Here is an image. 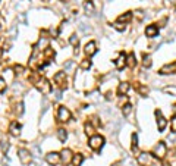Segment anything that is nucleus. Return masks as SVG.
<instances>
[{"mask_svg": "<svg viewBox=\"0 0 176 166\" xmlns=\"http://www.w3.org/2000/svg\"><path fill=\"white\" fill-rule=\"evenodd\" d=\"M125 65H126V56L125 54H119V57L116 60V68L118 69H122Z\"/></svg>", "mask_w": 176, "mask_h": 166, "instance_id": "nucleus-14", "label": "nucleus"}, {"mask_svg": "<svg viewBox=\"0 0 176 166\" xmlns=\"http://www.w3.org/2000/svg\"><path fill=\"white\" fill-rule=\"evenodd\" d=\"M122 112H123V115H125V116H128V115L132 112V106L129 104V103H128V104H125V106L122 107Z\"/></svg>", "mask_w": 176, "mask_h": 166, "instance_id": "nucleus-21", "label": "nucleus"}, {"mask_svg": "<svg viewBox=\"0 0 176 166\" xmlns=\"http://www.w3.org/2000/svg\"><path fill=\"white\" fill-rule=\"evenodd\" d=\"M88 144H89V147H91L92 150H100V149L103 147V144H104V138H103L101 135H92V137L89 138Z\"/></svg>", "mask_w": 176, "mask_h": 166, "instance_id": "nucleus-1", "label": "nucleus"}, {"mask_svg": "<svg viewBox=\"0 0 176 166\" xmlns=\"http://www.w3.org/2000/svg\"><path fill=\"white\" fill-rule=\"evenodd\" d=\"M84 51H85V54H87V56H92V54H95V51H97V49H95V43H94V41L87 43V44H85Z\"/></svg>", "mask_w": 176, "mask_h": 166, "instance_id": "nucleus-9", "label": "nucleus"}, {"mask_svg": "<svg viewBox=\"0 0 176 166\" xmlns=\"http://www.w3.org/2000/svg\"><path fill=\"white\" fill-rule=\"evenodd\" d=\"M44 1H47V0H44Z\"/></svg>", "mask_w": 176, "mask_h": 166, "instance_id": "nucleus-44", "label": "nucleus"}, {"mask_svg": "<svg viewBox=\"0 0 176 166\" xmlns=\"http://www.w3.org/2000/svg\"><path fill=\"white\" fill-rule=\"evenodd\" d=\"M38 47H41V50L48 49V40H47V38H41V40L38 41V46H37L35 49H38Z\"/></svg>", "mask_w": 176, "mask_h": 166, "instance_id": "nucleus-18", "label": "nucleus"}, {"mask_svg": "<svg viewBox=\"0 0 176 166\" xmlns=\"http://www.w3.org/2000/svg\"><path fill=\"white\" fill-rule=\"evenodd\" d=\"M69 41H71L72 46H78V44H79V40H78V37H76V36H72Z\"/></svg>", "mask_w": 176, "mask_h": 166, "instance_id": "nucleus-31", "label": "nucleus"}, {"mask_svg": "<svg viewBox=\"0 0 176 166\" xmlns=\"http://www.w3.org/2000/svg\"><path fill=\"white\" fill-rule=\"evenodd\" d=\"M135 13H136V16H138V18H139V19H141V18H142V10H136V12H135Z\"/></svg>", "mask_w": 176, "mask_h": 166, "instance_id": "nucleus-39", "label": "nucleus"}, {"mask_svg": "<svg viewBox=\"0 0 176 166\" xmlns=\"http://www.w3.org/2000/svg\"><path fill=\"white\" fill-rule=\"evenodd\" d=\"M72 66H74V62H68V63L65 65V71H69Z\"/></svg>", "mask_w": 176, "mask_h": 166, "instance_id": "nucleus-36", "label": "nucleus"}, {"mask_svg": "<svg viewBox=\"0 0 176 166\" xmlns=\"http://www.w3.org/2000/svg\"><path fill=\"white\" fill-rule=\"evenodd\" d=\"M126 63H128L129 66H133V65H135V56H133V54H129V56L126 57Z\"/></svg>", "mask_w": 176, "mask_h": 166, "instance_id": "nucleus-25", "label": "nucleus"}, {"mask_svg": "<svg viewBox=\"0 0 176 166\" xmlns=\"http://www.w3.org/2000/svg\"><path fill=\"white\" fill-rule=\"evenodd\" d=\"M112 166H119V165H116V163H115V165H112Z\"/></svg>", "mask_w": 176, "mask_h": 166, "instance_id": "nucleus-43", "label": "nucleus"}, {"mask_svg": "<svg viewBox=\"0 0 176 166\" xmlns=\"http://www.w3.org/2000/svg\"><path fill=\"white\" fill-rule=\"evenodd\" d=\"M84 9H85V12L87 13H94V3L92 1H89V0H87L85 3H84Z\"/></svg>", "mask_w": 176, "mask_h": 166, "instance_id": "nucleus-15", "label": "nucleus"}, {"mask_svg": "<svg viewBox=\"0 0 176 166\" xmlns=\"http://www.w3.org/2000/svg\"><path fill=\"white\" fill-rule=\"evenodd\" d=\"M9 150V143L7 141H1V152L4 153V152H7Z\"/></svg>", "mask_w": 176, "mask_h": 166, "instance_id": "nucleus-33", "label": "nucleus"}, {"mask_svg": "<svg viewBox=\"0 0 176 166\" xmlns=\"http://www.w3.org/2000/svg\"><path fill=\"white\" fill-rule=\"evenodd\" d=\"M10 134L13 137H18L21 134V125L18 122H12V125H10Z\"/></svg>", "mask_w": 176, "mask_h": 166, "instance_id": "nucleus-13", "label": "nucleus"}, {"mask_svg": "<svg viewBox=\"0 0 176 166\" xmlns=\"http://www.w3.org/2000/svg\"><path fill=\"white\" fill-rule=\"evenodd\" d=\"M113 27H115L118 31H123V30H125V25H123L122 22H119V21H118V22H115V24H113Z\"/></svg>", "mask_w": 176, "mask_h": 166, "instance_id": "nucleus-26", "label": "nucleus"}, {"mask_svg": "<svg viewBox=\"0 0 176 166\" xmlns=\"http://www.w3.org/2000/svg\"><path fill=\"white\" fill-rule=\"evenodd\" d=\"M89 66H91V62H89V60H84V62H82V63H81V68H82V69H89Z\"/></svg>", "mask_w": 176, "mask_h": 166, "instance_id": "nucleus-32", "label": "nucleus"}, {"mask_svg": "<svg viewBox=\"0 0 176 166\" xmlns=\"http://www.w3.org/2000/svg\"><path fill=\"white\" fill-rule=\"evenodd\" d=\"M57 137H59V140H60V141H65V140H66V137H68V134H66V131H65V129H62V128H60V129L57 131Z\"/></svg>", "mask_w": 176, "mask_h": 166, "instance_id": "nucleus-19", "label": "nucleus"}, {"mask_svg": "<svg viewBox=\"0 0 176 166\" xmlns=\"http://www.w3.org/2000/svg\"><path fill=\"white\" fill-rule=\"evenodd\" d=\"M169 1H170L172 4H175V6H176V0H169Z\"/></svg>", "mask_w": 176, "mask_h": 166, "instance_id": "nucleus-41", "label": "nucleus"}, {"mask_svg": "<svg viewBox=\"0 0 176 166\" xmlns=\"http://www.w3.org/2000/svg\"><path fill=\"white\" fill-rule=\"evenodd\" d=\"M157 33H159V28H157L156 25H150V27H147V30H145L147 37H156Z\"/></svg>", "mask_w": 176, "mask_h": 166, "instance_id": "nucleus-12", "label": "nucleus"}, {"mask_svg": "<svg viewBox=\"0 0 176 166\" xmlns=\"http://www.w3.org/2000/svg\"><path fill=\"white\" fill-rule=\"evenodd\" d=\"M139 91H141L142 94H147V93H148V88H145V87H141V88H139Z\"/></svg>", "mask_w": 176, "mask_h": 166, "instance_id": "nucleus-38", "label": "nucleus"}, {"mask_svg": "<svg viewBox=\"0 0 176 166\" xmlns=\"http://www.w3.org/2000/svg\"><path fill=\"white\" fill-rule=\"evenodd\" d=\"M0 57H1V49H0Z\"/></svg>", "mask_w": 176, "mask_h": 166, "instance_id": "nucleus-42", "label": "nucleus"}, {"mask_svg": "<svg viewBox=\"0 0 176 166\" xmlns=\"http://www.w3.org/2000/svg\"><path fill=\"white\" fill-rule=\"evenodd\" d=\"M82 160H84L82 154H76V156H74V159H72V163H74V166H81Z\"/></svg>", "mask_w": 176, "mask_h": 166, "instance_id": "nucleus-17", "label": "nucleus"}, {"mask_svg": "<svg viewBox=\"0 0 176 166\" xmlns=\"http://www.w3.org/2000/svg\"><path fill=\"white\" fill-rule=\"evenodd\" d=\"M131 18H132V13H125V15L119 16V22H128Z\"/></svg>", "mask_w": 176, "mask_h": 166, "instance_id": "nucleus-23", "label": "nucleus"}, {"mask_svg": "<svg viewBox=\"0 0 176 166\" xmlns=\"http://www.w3.org/2000/svg\"><path fill=\"white\" fill-rule=\"evenodd\" d=\"M22 112H24V104L19 103V104L16 106V113H18V115H22Z\"/></svg>", "mask_w": 176, "mask_h": 166, "instance_id": "nucleus-34", "label": "nucleus"}, {"mask_svg": "<svg viewBox=\"0 0 176 166\" xmlns=\"http://www.w3.org/2000/svg\"><path fill=\"white\" fill-rule=\"evenodd\" d=\"M35 87H37L43 94H50V93H51V84L48 83L47 80H44V78L43 80H40L38 83L35 84Z\"/></svg>", "mask_w": 176, "mask_h": 166, "instance_id": "nucleus-4", "label": "nucleus"}, {"mask_svg": "<svg viewBox=\"0 0 176 166\" xmlns=\"http://www.w3.org/2000/svg\"><path fill=\"white\" fill-rule=\"evenodd\" d=\"M138 162H139V165L142 166H150L154 163V157L150 153H141L138 156Z\"/></svg>", "mask_w": 176, "mask_h": 166, "instance_id": "nucleus-3", "label": "nucleus"}, {"mask_svg": "<svg viewBox=\"0 0 176 166\" xmlns=\"http://www.w3.org/2000/svg\"><path fill=\"white\" fill-rule=\"evenodd\" d=\"M72 152L69 150V149H63L62 150V153H60V160H62V163H65V165H68V163H71L72 162Z\"/></svg>", "mask_w": 176, "mask_h": 166, "instance_id": "nucleus-7", "label": "nucleus"}, {"mask_svg": "<svg viewBox=\"0 0 176 166\" xmlns=\"http://www.w3.org/2000/svg\"><path fill=\"white\" fill-rule=\"evenodd\" d=\"M125 163H126V165H128V166H132V160H126Z\"/></svg>", "mask_w": 176, "mask_h": 166, "instance_id": "nucleus-40", "label": "nucleus"}, {"mask_svg": "<svg viewBox=\"0 0 176 166\" xmlns=\"http://www.w3.org/2000/svg\"><path fill=\"white\" fill-rule=\"evenodd\" d=\"M45 160L53 166L57 165V163L60 162V154H57V153H48V154L45 156Z\"/></svg>", "mask_w": 176, "mask_h": 166, "instance_id": "nucleus-8", "label": "nucleus"}, {"mask_svg": "<svg viewBox=\"0 0 176 166\" xmlns=\"http://www.w3.org/2000/svg\"><path fill=\"white\" fill-rule=\"evenodd\" d=\"M4 87H6V84H4V80L3 78H0V93L4 90Z\"/></svg>", "mask_w": 176, "mask_h": 166, "instance_id": "nucleus-35", "label": "nucleus"}, {"mask_svg": "<svg viewBox=\"0 0 176 166\" xmlns=\"http://www.w3.org/2000/svg\"><path fill=\"white\" fill-rule=\"evenodd\" d=\"M167 153V149H166V144L164 143H159L156 147H154V156L159 157V159H163Z\"/></svg>", "mask_w": 176, "mask_h": 166, "instance_id": "nucleus-6", "label": "nucleus"}, {"mask_svg": "<svg viewBox=\"0 0 176 166\" xmlns=\"http://www.w3.org/2000/svg\"><path fill=\"white\" fill-rule=\"evenodd\" d=\"M54 83L57 84V85H62V87H63V84L66 85V77H65V72H57V74L54 75Z\"/></svg>", "mask_w": 176, "mask_h": 166, "instance_id": "nucleus-10", "label": "nucleus"}, {"mask_svg": "<svg viewBox=\"0 0 176 166\" xmlns=\"http://www.w3.org/2000/svg\"><path fill=\"white\" fill-rule=\"evenodd\" d=\"M85 132H87L88 135H91V137H92V132H94V129H92L91 124H87V125H85Z\"/></svg>", "mask_w": 176, "mask_h": 166, "instance_id": "nucleus-30", "label": "nucleus"}, {"mask_svg": "<svg viewBox=\"0 0 176 166\" xmlns=\"http://www.w3.org/2000/svg\"><path fill=\"white\" fill-rule=\"evenodd\" d=\"M57 119H59V121H62V122L69 121V119H71V112H69V109H68V107H65V106L59 107V112H57Z\"/></svg>", "mask_w": 176, "mask_h": 166, "instance_id": "nucleus-5", "label": "nucleus"}, {"mask_svg": "<svg viewBox=\"0 0 176 166\" xmlns=\"http://www.w3.org/2000/svg\"><path fill=\"white\" fill-rule=\"evenodd\" d=\"M164 93H169V94L176 96V87H166V88H164Z\"/></svg>", "mask_w": 176, "mask_h": 166, "instance_id": "nucleus-28", "label": "nucleus"}, {"mask_svg": "<svg viewBox=\"0 0 176 166\" xmlns=\"http://www.w3.org/2000/svg\"><path fill=\"white\" fill-rule=\"evenodd\" d=\"M128 90H129V84H128V83H122V84H119V88H118L119 94H125V93H126Z\"/></svg>", "mask_w": 176, "mask_h": 166, "instance_id": "nucleus-16", "label": "nucleus"}, {"mask_svg": "<svg viewBox=\"0 0 176 166\" xmlns=\"http://www.w3.org/2000/svg\"><path fill=\"white\" fill-rule=\"evenodd\" d=\"M170 129H172V132H176V116L170 119Z\"/></svg>", "mask_w": 176, "mask_h": 166, "instance_id": "nucleus-29", "label": "nucleus"}, {"mask_svg": "<svg viewBox=\"0 0 176 166\" xmlns=\"http://www.w3.org/2000/svg\"><path fill=\"white\" fill-rule=\"evenodd\" d=\"M156 115H157V126H159L160 131H163V129L166 128V124H167V122H166V119L162 116V113H160L159 110L156 112Z\"/></svg>", "mask_w": 176, "mask_h": 166, "instance_id": "nucleus-11", "label": "nucleus"}, {"mask_svg": "<svg viewBox=\"0 0 176 166\" xmlns=\"http://www.w3.org/2000/svg\"><path fill=\"white\" fill-rule=\"evenodd\" d=\"M175 69H176V65H172V66L169 65V66H164V68L162 69V74H170V72L175 71Z\"/></svg>", "mask_w": 176, "mask_h": 166, "instance_id": "nucleus-20", "label": "nucleus"}, {"mask_svg": "<svg viewBox=\"0 0 176 166\" xmlns=\"http://www.w3.org/2000/svg\"><path fill=\"white\" fill-rule=\"evenodd\" d=\"M138 147V137L136 134H132V150H136Z\"/></svg>", "mask_w": 176, "mask_h": 166, "instance_id": "nucleus-24", "label": "nucleus"}, {"mask_svg": "<svg viewBox=\"0 0 176 166\" xmlns=\"http://www.w3.org/2000/svg\"><path fill=\"white\" fill-rule=\"evenodd\" d=\"M142 65H144L145 68H150V66H151V57H150L148 54H145V56H144V60H142Z\"/></svg>", "mask_w": 176, "mask_h": 166, "instance_id": "nucleus-22", "label": "nucleus"}, {"mask_svg": "<svg viewBox=\"0 0 176 166\" xmlns=\"http://www.w3.org/2000/svg\"><path fill=\"white\" fill-rule=\"evenodd\" d=\"M15 71H16V74H21V72L24 71V68H22V66H16V68H15Z\"/></svg>", "mask_w": 176, "mask_h": 166, "instance_id": "nucleus-37", "label": "nucleus"}, {"mask_svg": "<svg viewBox=\"0 0 176 166\" xmlns=\"http://www.w3.org/2000/svg\"><path fill=\"white\" fill-rule=\"evenodd\" d=\"M79 30H81L82 33H88V31H91V28L87 27V24H84V22H81V24H79Z\"/></svg>", "mask_w": 176, "mask_h": 166, "instance_id": "nucleus-27", "label": "nucleus"}, {"mask_svg": "<svg viewBox=\"0 0 176 166\" xmlns=\"http://www.w3.org/2000/svg\"><path fill=\"white\" fill-rule=\"evenodd\" d=\"M18 156H19V160H21L24 165H28V163L32 160V156H31L30 150H27V149H19V150H18Z\"/></svg>", "mask_w": 176, "mask_h": 166, "instance_id": "nucleus-2", "label": "nucleus"}]
</instances>
